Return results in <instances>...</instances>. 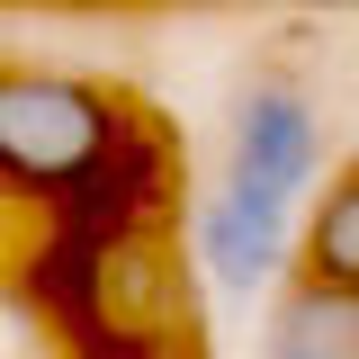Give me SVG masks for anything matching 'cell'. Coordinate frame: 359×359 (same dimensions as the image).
<instances>
[{"mask_svg":"<svg viewBox=\"0 0 359 359\" xmlns=\"http://www.w3.org/2000/svg\"><path fill=\"white\" fill-rule=\"evenodd\" d=\"M0 189L36 198L54 224L126 233L171 224L180 153L144 117V99L90 81V72H0Z\"/></svg>","mask_w":359,"mask_h":359,"instance_id":"obj_1","label":"cell"},{"mask_svg":"<svg viewBox=\"0 0 359 359\" xmlns=\"http://www.w3.org/2000/svg\"><path fill=\"white\" fill-rule=\"evenodd\" d=\"M323 171V126H314L297 81H252L233 99V135H224V189L297 207L306 180Z\"/></svg>","mask_w":359,"mask_h":359,"instance_id":"obj_2","label":"cell"},{"mask_svg":"<svg viewBox=\"0 0 359 359\" xmlns=\"http://www.w3.org/2000/svg\"><path fill=\"white\" fill-rule=\"evenodd\" d=\"M189 243H198V261H207L216 287L252 297V287H269V278L287 269V252H297V207H269V198L216 189V198H198Z\"/></svg>","mask_w":359,"mask_h":359,"instance_id":"obj_3","label":"cell"},{"mask_svg":"<svg viewBox=\"0 0 359 359\" xmlns=\"http://www.w3.org/2000/svg\"><path fill=\"white\" fill-rule=\"evenodd\" d=\"M261 359H359V287L341 278H287L278 306H269Z\"/></svg>","mask_w":359,"mask_h":359,"instance_id":"obj_4","label":"cell"},{"mask_svg":"<svg viewBox=\"0 0 359 359\" xmlns=\"http://www.w3.org/2000/svg\"><path fill=\"white\" fill-rule=\"evenodd\" d=\"M297 261H306L314 278L359 287V171H341L332 189H323V207L306 216V252H297Z\"/></svg>","mask_w":359,"mask_h":359,"instance_id":"obj_5","label":"cell"}]
</instances>
